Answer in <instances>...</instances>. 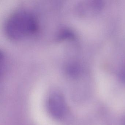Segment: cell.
Segmentation results:
<instances>
[{
    "mask_svg": "<svg viewBox=\"0 0 125 125\" xmlns=\"http://www.w3.org/2000/svg\"><path fill=\"white\" fill-rule=\"evenodd\" d=\"M37 29V22L34 17L24 11L13 14L7 20L5 26L6 34L13 39H20L30 35Z\"/></svg>",
    "mask_w": 125,
    "mask_h": 125,
    "instance_id": "obj_1",
    "label": "cell"
},
{
    "mask_svg": "<svg viewBox=\"0 0 125 125\" xmlns=\"http://www.w3.org/2000/svg\"><path fill=\"white\" fill-rule=\"evenodd\" d=\"M63 98L59 94L51 95L48 101V108L52 115L57 118L63 116L65 112V104Z\"/></svg>",
    "mask_w": 125,
    "mask_h": 125,
    "instance_id": "obj_2",
    "label": "cell"
}]
</instances>
